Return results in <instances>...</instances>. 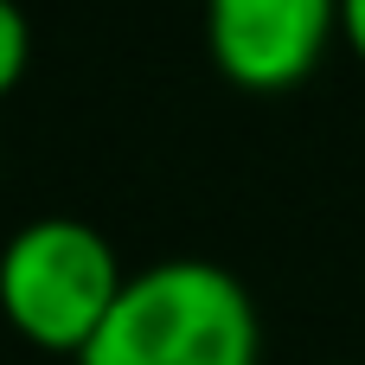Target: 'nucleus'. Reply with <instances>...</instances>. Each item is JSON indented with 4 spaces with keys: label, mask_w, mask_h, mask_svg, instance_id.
<instances>
[{
    "label": "nucleus",
    "mask_w": 365,
    "mask_h": 365,
    "mask_svg": "<svg viewBox=\"0 0 365 365\" xmlns=\"http://www.w3.org/2000/svg\"><path fill=\"white\" fill-rule=\"evenodd\" d=\"M340 32H346V45L365 58V0H340Z\"/></svg>",
    "instance_id": "39448f33"
},
{
    "label": "nucleus",
    "mask_w": 365,
    "mask_h": 365,
    "mask_svg": "<svg viewBox=\"0 0 365 365\" xmlns=\"http://www.w3.org/2000/svg\"><path fill=\"white\" fill-rule=\"evenodd\" d=\"M340 32V0H205V45L225 83L282 96L314 77Z\"/></svg>",
    "instance_id": "7ed1b4c3"
},
{
    "label": "nucleus",
    "mask_w": 365,
    "mask_h": 365,
    "mask_svg": "<svg viewBox=\"0 0 365 365\" xmlns=\"http://www.w3.org/2000/svg\"><path fill=\"white\" fill-rule=\"evenodd\" d=\"M77 365H263V314L225 263L160 257L128 276Z\"/></svg>",
    "instance_id": "f257e3e1"
},
{
    "label": "nucleus",
    "mask_w": 365,
    "mask_h": 365,
    "mask_svg": "<svg viewBox=\"0 0 365 365\" xmlns=\"http://www.w3.org/2000/svg\"><path fill=\"white\" fill-rule=\"evenodd\" d=\"M32 64V26H26V6L19 0H0V96L26 77Z\"/></svg>",
    "instance_id": "20e7f679"
},
{
    "label": "nucleus",
    "mask_w": 365,
    "mask_h": 365,
    "mask_svg": "<svg viewBox=\"0 0 365 365\" xmlns=\"http://www.w3.org/2000/svg\"><path fill=\"white\" fill-rule=\"evenodd\" d=\"M122 289L128 269L90 218L51 212L0 244V321L38 353L77 359L122 302Z\"/></svg>",
    "instance_id": "f03ea898"
}]
</instances>
